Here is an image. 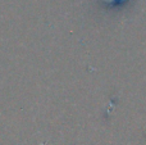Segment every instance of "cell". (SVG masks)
Wrapping results in <instances>:
<instances>
[{"mask_svg":"<svg viewBox=\"0 0 146 145\" xmlns=\"http://www.w3.org/2000/svg\"><path fill=\"white\" fill-rule=\"evenodd\" d=\"M110 1H115V0H110Z\"/></svg>","mask_w":146,"mask_h":145,"instance_id":"6da1fadb","label":"cell"}]
</instances>
